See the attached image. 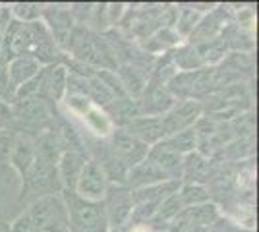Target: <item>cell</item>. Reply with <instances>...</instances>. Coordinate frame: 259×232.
Returning a JSON list of instances; mask_svg holds the SVG:
<instances>
[{
    "instance_id": "6da1fadb",
    "label": "cell",
    "mask_w": 259,
    "mask_h": 232,
    "mask_svg": "<svg viewBox=\"0 0 259 232\" xmlns=\"http://www.w3.org/2000/svg\"><path fill=\"white\" fill-rule=\"evenodd\" d=\"M68 209L70 232H108V221L103 201H89L76 192H62Z\"/></svg>"
},
{
    "instance_id": "7a4b0ae2",
    "label": "cell",
    "mask_w": 259,
    "mask_h": 232,
    "mask_svg": "<svg viewBox=\"0 0 259 232\" xmlns=\"http://www.w3.org/2000/svg\"><path fill=\"white\" fill-rule=\"evenodd\" d=\"M41 232H70V219L62 196L37 198L25 213Z\"/></svg>"
},
{
    "instance_id": "3957f363",
    "label": "cell",
    "mask_w": 259,
    "mask_h": 232,
    "mask_svg": "<svg viewBox=\"0 0 259 232\" xmlns=\"http://www.w3.org/2000/svg\"><path fill=\"white\" fill-rule=\"evenodd\" d=\"M103 205H105V213H107L108 228L116 230L124 222L128 221L134 213V199H132V192L126 186H116L110 184L107 188V194L103 198Z\"/></svg>"
},
{
    "instance_id": "277c9868",
    "label": "cell",
    "mask_w": 259,
    "mask_h": 232,
    "mask_svg": "<svg viewBox=\"0 0 259 232\" xmlns=\"http://www.w3.org/2000/svg\"><path fill=\"white\" fill-rule=\"evenodd\" d=\"M110 153L114 155L120 163H124L130 170L136 165H140L141 161H145L149 147L141 144L138 137H134L124 128H116L110 132Z\"/></svg>"
},
{
    "instance_id": "5b68a950",
    "label": "cell",
    "mask_w": 259,
    "mask_h": 232,
    "mask_svg": "<svg viewBox=\"0 0 259 232\" xmlns=\"http://www.w3.org/2000/svg\"><path fill=\"white\" fill-rule=\"evenodd\" d=\"M201 112H203V107L197 101L184 99L182 103H174L161 116L166 137L182 132V130H188V128H194L195 120L201 116Z\"/></svg>"
},
{
    "instance_id": "8992f818",
    "label": "cell",
    "mask_w": 259,
    "mask_h": 232,
    "mask_svg": "<svg viewBox=\"0 0 259 232\" xmlns=\"http://www.w3.org/2000/svg\"><path fill=\"white\" fill-rule=\"evenodd\" d=\"M108 182L107 176L103 172V168L99 166L97 161L93 159H87L81 172H79V178L76 182V192L79 198L89 199V201H103L105 194H107Z\"/></svg>"
},
{
    "instance_id": "52a82bcc",
    "label": "cell",
    "mask_w": 259,
    "mask_h": 232,
    "mask_svg": "<svg viewBox=\"0 0 259 232\" xmlns=\"http://www.w3.org/2000/svg\"><path fill=\"white\" fill-rule=\"evenodd\" d=\"M68 70L62 64H51L39 72V95L45 103H58L68 91Z\"/></svg>"
},
{
    "instance_id": "ba28073f",
    "label": "cell",
    "mask_w": 259,
    "mask_h": 232,
    "mask_svg": "<svg viewBox=\"0 0 259 232\" xmlns=\"http://www.w3.org/2000/svg\"><path fill=\"white\" fill-rule=\"evenodd\" d=\"M124 130L128 133H132L134 137H138L141 144H145L147 147H149V145L161 144L162 140L166 137L161 116L140 114V116H136L134 120H130L128 124L124 126Z\"/></svg>"
},
{
    "instance_id": "9c48e42d",
    "label": "cell",
    "mask_w": 259,
    "mask_h": 232,
    "mask_svg": "<svg viewBox=\"0 0 259 232\" xmlns=\"http://www.w3.org/2000/svg\"><path fill=\"white\" fill-rule=\"evenodd\" d=\"M85 153H76V151H62L58 163H56V176L62 192H74L76 182L79 178V172L85 165Z\"/></svg>"
},
{
    "instance_id": "30bf717a",
    "label": "cell",
    "mask_w": 259,
    "mask_h": 232,
    "mask_svg": "<svg viewBox=\"0 0 259 232\" xmlns=\"http://www.w3.org/2000/svg\"><path fill=\"white\" fill-rule=\"evenodd\" d=\"M37 157V145H35V140L27 133H22L18 135L16 140V145H14V151L10 155V163L12 168L18 172L20 180L23 182V178L27 176L29 168H31L33 161Z\"/></svg>"
},
{
    "instance_id": "8fae6325",
    "label": "cell",
    "mask_w": 259,
    "mask_h": 232,
    "mask_svg": "<svg viewBox=\"0 0 259 232\" xmlns=\"http://www.w3.org/2000/svg\"><path fill=\"white\" fill-rule=\"evenodd\" d=\"M170 178L162 172L157 165H153L151 161L145 157V161H141L140 165L128 170V178H126V186L134 190L145 188V186H153V184H161V182H168Z\"/></svg>"
},
{
    "instance_id": "7c38bea8",
    "label": "cell",
    "mask_w": 259,
    "mask_h": 232,
    "mask_svg": "<svg viewBox=\"0 0 259 232\" xmlns=\"http://www.w3.org/2000/svg\"><path fill=\"white\" fill-rule=\"evenodd\" d=\"M41 68L43 66L33 56H27V55L16 56L10 64H8V70H6L8 83H10V89H12V97H14V91L18 87H22L23 83H27L29 79H33V77L41 72Z\"/></svg>"
},
{
    "instance_id": "4fadbf2b",
    "label": "cell",
    "mask_w": 259,
    "mask_h": 232,
    "mask_svg": "<svg viewBox=\"0 0 259 232\" xmlns=\"http://www.w3.org/2000/svg\"><path fill=\"white\" fill-rule=\"evenodd\" d=\"M147 159L153 165H157L166 176L174 180V178L182 176V166H184V157L180 153L172 151L170 147L162 144H157L153 149H149Z\"/></svg>"
},
{
    "instance_id": "5bb4252c",
    "label": "cell",
    "mask_w": 259,
    "mask_h": 232,
    "mask_svg": "<svg viewBox=\"0 0 259 232\" xmlns=\"http://www.w3.org/2000/svg\"><path fill=\"white\" fill-rule=\"evenodd\" d=\"M14 116L23 120L29 126H39V122H43L47 116H49V111H47V103L41 99H27V101H20L16 103L14 107Z\"/></svg>"
},
{
    "instance_id": "9a60e30c",
    "label": "cell",
    "mask_w": 259,
    "mask_h": 232,
    "mask_svg": "<svg viewBox=\"0 0 259 232\" xmlns=\"http://www.w3.org/2000/svg\"><path fill=\"white\" fill-rule=\"evenodd\" d=\"M209 172H211V165L205 157H201L199 153H188V157L184 159L182 176L190 180L188 184H197V180L209 176Z\"/></svg>"
},
{
    "instance_id": "2e32d148",
    "label": "cell",
    "mask_w": 259,
    "mask_h": 232,
    "mask_svg": "<svg viewBox=\"0 0 259 232\" xmlns=\"http://www.w3.org/2000/svg\"><path fill=\"white\" fill-rule=\"evenodd\" d=\"M162 145L170 147L176 153H194L195 145H197V130L195 128H188V130H182V132L174 133V135H168L161 142Z\"/></svg>"
},
{
    "instance_id": "e0dca14e",
    "label": "cell",
    "mask_w": 259,
    "mask_h": 232,
    "mask_svg": "<svg viewBox=\"0 0 259 232\" xmlns=\"http://www.w3.org/2000/svg\"><path fill=\"white\" fill-rule=\"evenodd\" d=\"M195 51L201 58L203 66L205 64H217L219 60L225 58V53H227V44L223 41V37H215V39H209L205 43L195 44Z\"/></svg>"
},
{
    "instance_id": "ac0fdd59",
    "label": "cell",
    "mask_w": 259,
    "mask_h": 232,
    "mask_svg": "<svg viewBox=\"0 0 259 232\" xmlns=\"http://www.w3.org/2000/svg\"><path fill=\"white\" fill-rule=\"evenodd\" d=\"M54 135H56V140H58L60 147H64V151L85 153V151H83V142H81L79 133L74 130V126H72V124L62 122V124L58 126V132L54 133Z\"/></svg>"
},
{
    "instance_id": "d6986e66",
    "label": "cell",
    "mask_w": 259,
    "mask_h": 232,
    "mask_svg": "<svg viewBox=\"0 0 259 232\" xmlns=\"http://www.w3.org/2000/svg\"><path fill=\"white\" fill-rule=\"evenodd\" d=\"M174 62H176V66L186 70V72H194V70L203 68V62H201V58L197 55L195 47H192V44L178 49L176 55H174Z\"/></svg>"
},
{
    "instance_id": "ffe728a7",
    "label": "cell",
    "mask_w": 259,
    "mask_h": 232,
    "mask_svg": "<svg viewBox=\"0 0 259 232\" xmlns=\"http://www.w3.org/2000/svg\"><path fill=\"white\" fill-rule=\"evenodd\" d=\"M178 198H180L184 207H195L199 203H205L209 199V194L199 184H186L182 190H178Z\"/></svg>"
},
{
    "instance_id": "44dd1931",
    "label": "cell",
    "mask_w": 259,
    "mask_h": 232,
    "mask_svg": "<svg viewBox=\"0 0 259 232\" xmlns=\"http://www.w3.org/2000/svg\"><path fill=\"white\" fill-rule=\"evenodd\" d=\"M12 12H14V16L18 18L16 22H22V23L37 22L39 16L43 14L41 6H37V4H14Z\"/></svg>"
},
{
    "instance_id": "7402d4cb",
    "label": "cell",
    "mask_w": 259,
    "mask_h": 232,
    "mask_svg": "<svg viewBox=\"0 0 259 232\" xmlns=\"http://www.w3.org/2000/svg\"><path fill=\"white\" fill-rule=\"evenodd\" d=\"M16 140H18V133H14L8 128L0 130V163H8L10 161V155L14 151Z\"/></svg>"
},
{
    "instance_id": "603a6c76",
    "label": "cell",
    "mask_w": 259,
    "mask_h": 232,
    "mask_svg": "<svg viewBox=\"0 0 259 232\" xmlns=\"http://www.w3.org/2000/svg\"><path fill=\"white\" fill-rule=\"evenodd\" d=\"M199 14L192 8V10H182L180 12V18H178V33L182 35H190L192 31H194V27L199 23Z\"/></svg>"
},
{
    "instance_id": "cb8c5ba5",
    "label": "cell",
    "mask_w": 259,
    "mask_h": 232,
    "mask_svg": "<svg viewBox=\"0 0 259 232\" xmlns=\"http://www.w3.org/2000/svg\"><path fill=\"white\" fill-rule=\"evenodd\" d=\"M10 232H41V230H39V228L31 222V219L23 213V215H20L16 221L12 222Z\"/></svg>"
},
{
    "instance_id": "d4e9b609",
    "label": "cell",
    "mask_w": 259,
    "mask_h": 232,
    "mask_svg": "<svg viewBox=\"0 0 259 232\" xmlns=\"http://www.w3.org/2000/svg\"><path fill=\"white\" fill-rule=\"evenodd\" d=\"M132 232H149V228H147V226H141V224H138V226H134V228H132Z\"/></svg>"
}]
</instances>
